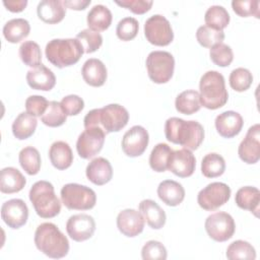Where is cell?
I'll return each instance as SVG.
<instances>
[{"label":"cell","instance_id":"7","mask_svg":"<svg viewBox=\"0 0 260 260\" xmlns=\"http://www.w3.org/2000/svg\"><path fill=\"white\" fill-rule=\"evenodd\" d=\"M62 203L72 210H88L94 207L96 203L95 192L87 186L77 183H69L62 187Z\"/></svg>","mask_w":260,"mask_h":260},{"label":"cell","instance_id":"23","mask_svg":"<svg viewBox=\"0 0 260 260\" xmlns=\"http://www.w3.org/2000/svg\"><path fill=\"white\" fill-rule=\"evenodd\" d=\"M37 13L41 20L49 24H55L63 20L66 14V8L62 1L43 0L38 4Z\"/></svg>","mask_w":260,"mask_h":260},{"label":"cell","instance_id":"50","mask_svg":"<svg viewBox=\"0 0 260 260\" xmlns=\"http://www.w3.org/2000/svg\"><path fill=\"white\" fill-rule=\"evenodd\" d=\"M3 4L11 12H20L26 7L27 1L26 0H8V1L4 0Z\"/></svg>","mask_w":260,"mask_h":260},{"label":"cell","instance_id":"1","mask_svg":"<svg viewBox=\"0 0 260 260\" xmlns=\"http://www.w3.org/2000/svg\"><path fill=\"white\" fill-rule=\"evenodd\" d=\"M166 138L189 150L197 149L204 139L203 126L197 121L171 117L165 123Z\"/></svg>","mask_w":260,"mask_h":260},{"label":"cell","instance_id":"49","mask_svg":"<svg viewBox=\"0 0 260 260\" xmlns=\"http://www.w3.org/2000/svg\"><path fill=\"white\" fill-rule=\"evenodd\" d=\"M116 4L129 9L135 14H143L151 8L153 2L151 0H122L116 1Z\"/></svg>","mask_w":260,"mask_h":260},{"label":"cell","instance_id":"19","mask_svg":"<svg viewBox=\"0 0 260 260\" xmlns=\"http://www.w3.org/2000/svg\"><path fill=\"white\" fill-rule=\"evenodd\" d=\"M214 125L217 133L221 137L233 138L241 132L244 121L238 112L225 111L216 116Z\"/></svg>","mask_w":260,"mask_h":260},{"label":"cell","instance_id":"51","mask_svg":"<svg viewBox=\"0 0 260 260\" xmlns=\"http://www.w3.org/2000/svg\"><path fill=\"white\" fill-rule=\"evenodd\" d=\"M62 2L65 7L73 10H83L90 4V0H65Z\"/></svg>","mask_w":260,"mask_h":260},{"label":"cell","instance_id":"41","mask_svg":"<svg viewBox=\"0 0 260 260\" xmlns=\"http://www.w3.org/2000/svg\"><path fill=\"white\" fill-rule=\"evenodd\" d=\"M229 81L234 90L242 92L251 86L253 82V75L247 68L239 67L231 72Z\"/></svg>","mask_w":260,"mask_h":260},{"label":"cell","instance_id":"46","mask_svg":"<svg viewBox=\"0 0 260 260\" xmlns=\"http://www.w3.org/2000/svg\"><path fill=\"white\" fill-rule=\"evenodd\" d=\"M141 257L144 260H165L168 257L166 247L158 241H148L141 250Z\"/></svg>","mask_w":260,"mask_h":260},{"label":"cell","instance_id":"27","mask_svg":"<svg viewBox=\"0 0 260 260\" xmlns=\"http://www.w3.org/2000/svg\"><path fill=\"white\" fill-rule=\"evenodd\" d=\"M49 157L53 167L60 171L68 169L73 162L72 150L69 144L62 140L52 143L49 149Z\"/></svg>","mask_w":260,"mask_h":260},{"label":"cell","instance_id":"6","mask_svg":"<svg viewBox=\"0 0 260 260\" xmlns=\"http://www.w3.org/2000/svg\"><path fill=\"white\" fill-rule=\"evenodd\" d=\"M37 214L42 218H52L61 211V202L55 194L54 186L45 180L36 182L28 193Z\"/></svg>","mask_w":260,"mask_h":260},{"label":"cell","instance_id":"29","mask_svg":"<svg viewBox=\"0 0 260 260\" xmlns=\"http://www.w3.org/2000/svg\"><path fill=\"white\" fill-rule=\"evenodd\" d=\"M112 12L107 6L96 4L87 13L86 22L89 29L100 32L109 28L112 23Z\"/></svg>","mask_w":260,"mask_h":260},{"label":"cell","instance_id":"10","mask_svg":"<svg viewBox=\"0 0 260 260\" xmlns=\"http://www.w3.org/2000/svg\"><path fill=\"white\" fill-rule=\"evenodd\" d=\"M204 226L209 238L216 242H225L230 240L236 231L233 216L224 211L215 212L207 216Z\"/></svg>","mask_w":260,"mask_h":260},{"label":"cell","instance_id":"26","mask_svg":"<svg viewBox=\"0 0 260 260\" xmlns=\"http://www.w3.org/2000/svg\"><path fill=\"white\" fill-rule=\"evenodd\" d=\"M26 184L24 176L15 168L7 167L0 172V191L5 194L19 192Z\"/></svg>","mask_w":260,"mask_h":260},{"label":"cell","instance_id":"18","mask_svg":"<svg viewBox=\"0 0 260 260\" xmlns=\"http://www.w3.org/2000/svg\"><path fill=\"white\" fill-rule=\"evenodd\" d=\"M144 218L140 211L127 208L117 215V228L121 234L128 238H133L142 233L144 229Z\"/></svg>","mask_w":260,"mask_h":260},{"label":"cell","instance_id":"20","mask_svg":"<svg viewBox=\"0 0 260 260\" xmlns=\"http://www.w3.org/2000/svg\"><path fill=\"white\" fill-rule=\"evenodd\" d=\"M26 82L32 89L48 91L55 86L56 77L51 69L44 64H40L27 71Z\"/></svg>","mask_w":260,"mask_h":260},{"label":"cell","instance_id":"45","mask_svg":"<svg viewBox=\"0 0 260 260\" xmlns=\"http://www.w3.org/2000/svg\"><path fill=\"white\" fill-rule=\"evenodd\" d=\"M260 2L258 0H234L232 1L233 10L242 17L255 16L259 18Z\"/></svg>","mask_w":260,"mask_h":260},{"label":"cell","instance_id":"30","mask_svg":"<svg viewBox=\"0 0 260 260\" xmlns=\"http://www.w3.org/2000/svg\"><path fill=\"white\" fill-rule=\"evenodd\" d=\"M30 25L24 18H13L8 20L3 26L4 38L12 44L19 43L29 35Z\"/></svg>","mask_w":260,"mask_h":260},{"label":"cell","instance_id":"44","mask_svg":"<svg viewBox=\"0 0 260 260\" xmlns=\"http://www.w3.org/2000/svg\"><path fill=\"white\" fill-rule=\"evenodd\" d=\"M139 23L134 17H124L122 18L116 27V35L122 41H131L133 40L138 32Z\"/></svg>","mask_w":260,"mask_h":260},{"label":"cell","instance_id":"39","mask_svg":"<svg viewBox=\"0 0 260 260\" xmlns=\"http://www.w3.org/2000/svg\"><path fill=\"white\" fill-rule=\"evenodd\" d=\"M196 39L202 47L211 48L216 44L222 43L224 39V32L221 29H217L204 24L198 27L196 31Z\"/></svg>","mask_w":260,"mask_h":260},{"label":"cell","instance_id":"16","mask_svg":"<svg viewBox=\"0 0 260 260\" xmlns=\"http://www.w3.org/2000/svg\"><path fill=\"white\" fill-rule=\"evenodd\" d=\"M238 154L240 158L248 164L254 165L260 158V125L255 124L251 126L245 138L241 141Z\"/></svg>","mask_w":260,"mask_h":260},{"label":"cell","instance_id":"11","mask_svg":"<svg viewBox=\"0 0 260 260\" xmlns=\"http://www.w3.org/2000/svg\"><path fill=\"white\" fill-rule=\"evenodd\" d=\"M231 192V188L225 183L213 182L199 191L197 202L204 210L213 211L229 201Z\"/></svg>","mask_w":260,"mask_h":260},{"label":"cell","instance_id":"22","mask_svg":"<svg viewBox=\"0 0 260 260\" xmlns=\"http://www.w3.org/2000/svg\"><path fill=\"white\" fill-rule=\"evenodd\" d=\"M83 80L90 86L99 87L107 80L108 72L105 64L96 58L87 59L81 69Z\"/></svg>","mask_w":260,"mask_h":260},{"label":"cell","instance_id":"5","mask_svg":"<svg viewBox=\"0 0 260 260\" xmlns=\"http://www.w3.org/2000/svg\"><path fill=\"white\" fill-rule=\"evenodd\" d=\"M84 53L80 42L75 39H53L47 45L45 54L50 63L58 68L74 65Z\"/></svg>","mask_w":260,"mask_h":260},{"label":"cell","instance_id":"13","mask_svg":"<svg viewBox=\"0 0 260 260\" xmlns=\"http://www.w3.org/2000/svg\"><path fill=\"white\" fill-rule=\"evenodd\" d=\"M148 142L149 135L147 130L140 125H135L124 134L122 138V149L126 155L136 157L145 151Z\"/></svg>","mask_w":260,"mask_h":260},{"label":"cell","instance_id":"21","mask_svg":"<svg viewBox=\"0 0 260 260\" xmlns=\"http://www.w3.org/2000/svg\"><path fill=\"white\" fill-rule=\"evenodd\" d=\"M85 174L92 184L102 186L111 181L113 177V169L108 159L100 156L93 158L87 165Z\"/></svg>","mask_w":260,"mask_h":260},{"label":"cell","instance_id":"32","mask_svg":"<svg viewBox=\"0 0 260 260\" xmlns=\"http://www.w3.org/2000/svg\"><path fill=\"white\" fill-rule=\"evenodd\" d=\"M176 110L184 115H192L201 108L199 92L194 89L184 90L179 93L175 101Z\"/></svg>","mask_w":260,"mask_h":260},{"label":"cell","instance_id":"34","mask_svg":"<svg viewBox=\"0 0 260 260\" xmlns=\"http://www.w3.org/2000/svg\"><path fill=\"white\" fill-rule=\"evenodd\" d=\"M225 171V161L223 157L215 152L207 153L201 161V172L206 178H216Z\"/></svg>","mask_w":260,"mask_h":260},{"label":"cell","instance_id":"8","mask_svg":"<svg viewBox=\"0 0 260 260\" xmlns=\"http://www.w3.org/2000/svg\"><path fill=\"white\" fill-rule=\"evenodd\" d=\"M148 77L154 83H167L174 74L175 59L167 51H152L146 58Z\"/></svg>","mask_w":260,"mask_h":260},{"label":"cell","instance_id":"3","mask_svg":"<svg viewBox=\"0 0 260 260\" xmlns=\"http://www.w3.org/2000/svg\"><path fill=\"white\" fill-rule=\"evenodd\" d=\"M34 240L37 249L50 258L60 259L69 252L68 239L52 222H43L38 225Z\"/></svg>","mask_w":260,"mask_h":260},{"label":"cell","instance_id":"12","mask_svg":"<svg viewBox=\"0 0 260 260\" xmlns=\"http://www.w3.org/2000/svg\"><path fill=\"white\" fill-rule=\"evenodd\" d=\"M106 132L101 128H86L77 138L76 150L81 158L89 159L103 148Z\"/></svg>","mask_w":260,"mask_h":260},{"label":"cell","instance_id":"4","mask_svg":"<svg viewBox=\"0 0 260 260\" xmlns=\"http://www.w3.org/2000/svg\"><path fill=\"white\" fill-rule=\"evenodd\" d=\"M229 99L224 77L221 73L210 70L205 72L199 81V100L201 106L209 110L223 107Z\"/></svg>","mask_w":260,"mask_h":260},{"label":"cell","instance_id":"42","mask_svg":"<svg viewBox=\"0 0 260 260\" xmlns=\"http://www.w3.org/2000/svg\"><path fill=\"white\" fill-rule=\"evenodd\" d=\"M76 39L80 42L83 47L84 53L90 54L100 49L103 44V37L100 32L93 31L89 28H85L79 31L76 36Z\"/></svg>","mask_w":260,"mask_h":260},{"label":"cell","instance_id":"48","mask_svg":"<svg viewBox=\"0 0 260 260\" xmlns=\"http://www.w3.org/2000/svg\"><path fill=\"white\" fill-rule=\"evenodd\" d=\"M49 102L42 95H29L25 100L26 112L35 117H42L48 108Z\"/></svg>","mask_w":260,"mask_h":260},{"label":"cell","instance_id":"38","mask_svg":"<svg viewBox=\"0 0 260 260\" xmlns=\"http://www.w3.org/2000/svg\"><path fill=\"white\" fill-rule=\"evenodd\" d=\"M19 57L24 65L28 67H37L42 61V52L39 44L34 41H25L19 47Z\"/></svg>","mask_w":260,"mask_h":260},{"label":"cell","instance_id":"33","mask_svg":"<svg viewBox=\"0 0 260 260\" xmlns=\"http://www.w3.org/2000/svg\"><path fill=\"white\" fill-rule=\"evenodd\" d=\"M18 160L24 172L30 176L37 175L41 169V155L37 148L26 146L19 151Z\"/></svg>","mask_w":260,"mask_h":260},{"label":"cell","instance_id":"31","mask_svg":"<svg viewBox=\"0 0 260 260\" xmlns=\"http://www.w3.org/2000/svg\"><path fill=\"white\" fill-rule=\"evenodd\" d=\"M37 118L27 112L20 113L12 123V133L15 138L24 140L30 137L37 128Z\"/></svg>","mask_w":260,"mask_h":260},{"label":"cell","instance_id":"36","mask_svg":"<svg viewBox=\"0 0 260 260\" xmlns=\"http://www.w3.org/2000/svg\"><path fill=\"white\" fill-rule=\"evenodd\" d=\"M225 256L230 260H254L256 258V251L249 242L237 240L230 244Z\"/></svg>","mask_w":260,"mask_h":260},{"label":"cell","instance_id":"35","mask_svg":"<svg viewBox=\"0 0 260 260\" xmlns=\"http://www.w3.org/2000/svg\"><path fill=\"white\" fill-rule=\"evenodd\" d=\"M173 149L167 143L156 144L149 155V166L157 173H162L168 170V162Z\"/></svg>","mask_w":260,"mask_h":260},{"label":"cell","instance_id":"9","mask_svg":"<svg viewBox=\"0 0 260 260\" xmlns=\"http://www.w3.org/2000/svg\"><path fill=\"white\" fill-rule=\"evenodd\" d=\"M144 36L154 46H168L174 40V32L170 21L160 14H154L144 23Z\"/></svg>","mask_w":260,"mask_h":260},{"label":"cell","instance_id":"40","mask_svg":"<svg viewBox=\"0 0 260 260\" xmlns=\"http://www.w3.org/2000/svg\"><path fill=\"white\" fill-rule=\"evenodd\" d=\"M67 115L63 111L59 102H49L46 112L42 115L41 121L49 127H59L66 122Z\"/></svg>","mask_w":260,"mask_h":260},{"label":"cell","instance_id":"47","mask_svg":"<svg viewBox=\"0 0 260 260\" xmlns=\"http://www.w3.org/2000/svg\"><path fill=\"white\" fill-rule=\"evenodd\" d=\"M60 105L67 116H75L78 115L84 108L83 100L76 94H69L64 96Z\"/></svg>","mask_w":260,"mask_h":260},{"label":"cell","instance_id":"37","mask_svg":"<svg viewBox=\"0 0 260 260\" xmlns=\"http://www.w3.org/2000/svg\"><path fill=\"white\" fill-rule=\"evenodd\" d=\"M204 20L206 25L222 30L230 23V14L223 6L212 5L206 10Z\"/></svg>","mask_w":260,"mask_h":260},{"label":"cell","instance_id":"25","mask_svg":"<svg viewBox=\"0 0 260 260\" xmlns=\"http://www.w3.org/2000/svg\"><path fill=\"white\" fill-rule=\"evenodd\" d=\"M138 208L144 220L151 229L159 230L165 225L167 219L166 212L155 201L144 199L139 203Z\"/></svg>","mask_w":260,"mask_h":260},{"label":"cell","instance_id":"17","mask_svg":"<svg viewBox=\"0 0 260 260\" xmlns=\"http://www.w3.org/2000/svg\"><path fill=\"white\" fill-rule=\"evenodd\" d=\"M196 168V158L191 150L182 148L173 150L169 162L168 170L180 178H187L193 175Z\"/></svg>","mask_w":260,"mask_h":260},{"label":"cell","instance_id":"2","mask_svg":"<svg viewBox=\"0 0 260 260\" xmlns=\"http://www.w3.org/2000/svg\"><path fill=\"white\" fill-rule=\"evenodd\" d=\"M129 121L128 111L119 104H110L100 109L89 111L83 120L84 128L96 127L107 133L118 132Z\"/></svg>","mask_w":260,"mask_h":260},{"label":"cell","instance_id":"14","mask_svg":"<svg viewBox=\"0 0 260 260\" xmlns=\"http://www.w3.org/2000/svg\"><path fill=\"white\" fill-rule=\"evenodd\" d=\"M95 231V221L86 213L71 215L66 222V232L75 242H83L90 239Z\"/></svg>","mask_w":260,"mask_h":260},{"label":"cell","instance_id":"28","mask_svg":"<svg viewBox=\"0 0 260 260\" xmlns=\"http://www.w3.org/2000/svg\"><path fill=\"white\" fill-rule=\"evenodd\" d=\"M235 201L240 208L251 211L255 216L259 215L260 191L258 188L252 186H245L240 188L236 193Z\"/></svg>","mask_w":260,"mask_h":260},{"label":"cell","instance_id":"43","mask_svg":"<svg viewBox=\"0 0 260 260\" xmlns=\"http://www.w3.org/2000/svg\"><path fill=\"white\" fill-rule=\"evenodd\" d=\"M209 56L211 61L219 67H226L234 60V53L232 48L223 43H219L211 47Z\"/></svg>","mask_w":260,"mask_h":260},{"label":"cell","instance_id":"24","mask_svg":"<svg viewBox=\"0 0 260 260\" xmlns=\"http://www.w3.org/2000/svg\"><path fill=\"white\" fill-rule=\"evenodd\" d=\"M158 198L169 206H177L185 198V189L177 181L165 180L157 187Z\"/></svg>","mask_w":260,"mask_h":260},{"label":"cell","instance_id":"15","mask_svg":"<svg viewBox=\"0 0 260 260\" xmlns=\"http://www.w3.org/2000/svg\"><path fill=\"white\" fill-rule=\"evenodd\" d=\"M1 217L9 228L17 230L27 221V205L22 199L14 198L7 200L1 206Z\"/></svg>","mask_w":260,"mask_h":260}]
</instances>
